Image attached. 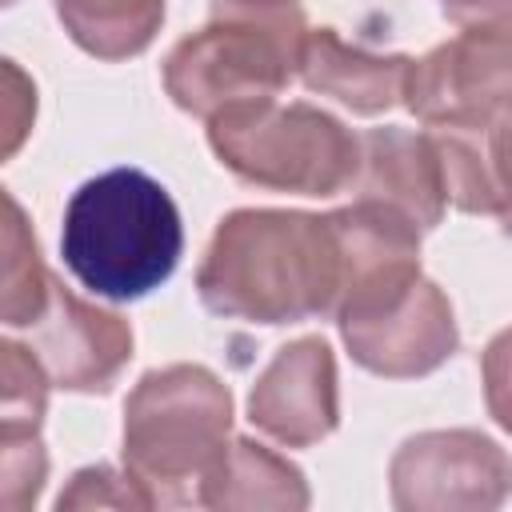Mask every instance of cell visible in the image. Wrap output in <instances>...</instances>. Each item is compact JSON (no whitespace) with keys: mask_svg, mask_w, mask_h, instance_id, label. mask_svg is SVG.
Instances as JSON below:
<instances>
[{"mask_svg":"<svg viewBox=\"0 0 512 512\" xmlns=\"http://www.w3.org/2000/svg\"><path fill=\"white\" fill-rule=\"evenodd\" d=\"M344 260L328 212L236 208L200 260L196 296L208 312L248 324H296L336 316Z\"/></svg>","mask_w":512,"mask_h":512,"instance_id":"6da1fadb","label":"cell"},{"mask_svg":"<svg viewBox=\"0 0 512 512\" xmlns=\"http://www.w3.org/2000/svg\"><path fill=\"white\" fill-rule=\"evenodd\" d=\"M180 252L176 200L140 168H108L64 204L60 256L92 296L140 300L176 272Z\"/></svg>","mask_w":512,"mask_h":512,"instance_id":"7a4b0ae2","label":"cell"},{"mask_svg":"<svg viewBox=\"0 0 512 512\" xmlns=\"http://www.w3.org/2000/svg\"><path fill=\"white\" fill-rule=\"evenodd\" d=\"M232 392L204 364H168L140 376L124 404V468L156 504H200L228 456Z\"/></svg>","mask_w":512,"mask_h":512,"instance_id":"3957f363","label":"cell"},{"mask_svg":"<svg viewBox=\"0 0 512 512\" xmlns=\"http://www.w3.org/2000/svg\"><path fill=\"white\" fill-rule=\"evenodd\" d=\"M308 32L296 0L264 8L212 0V20L164 56V88L176 108L200 120L236 104L276 100L300 76Z\"/></svg>","mask_w":512,"mask_h":512,"instance_id":"277c9868","label":"cell"},{"mask_svg":"<svg viewBox=\"0 0 512 512\" xmlns=\"http://www.w3.org/2000/svg\"><path fill=\"white\" fill-rule=\"evenodd\" d=\"M216 160L244 184L296 196H336L356 184L360 136L312 104L252 100L208 120Z\"/></svg>","mask_w":512,"mask_h":512,"instance_id":"5b68a950","label":"cell"},{"mask_svg":"<svg viewBox=\"0 0 512 512\" xmlns=\"http://www.w3.org/2000/svg\"><path fill=\"white\" fill-rule=\"evenodd\" d=\"M352 360L384 380L436 372L460 344L448 296L420 276V264L380 272L356 284L336 308Z\"/></svg>","mask_w":512,"mask_h":512,"instance_id":"8992f818","label":"cell"},{"mask_svg":"<svg viewBox=\"0 0 512 512\" xmlns=\"http://www.w3.org/2000/svg\"><path fill=\"white\" fill-rule=\"evenodd\" d=\"M404 104L428 128L488 132L512 108V20L464 24L412 60Z\"/></svg>","mask_w":512,"mask_h":512,"instance_id":"52a82bcc","label":"cell"},{"mask_svg":"<svg viewBox=\"0 0 512 512\" xmlns=\"http://www.w3.org/2000/svg\"><path fill=\"white\" fill-rule=\"evenodd\" d=\"M388 488L400 512L500 508L512 492V456L476 428L416 432L396 448Z\"/></svg>","mask_w":512,"mask_h":512,"instance_id":"ba28073f","label":"cell"},{"mask_svg":"<svg viewBox=\"0 0 512 512\" xmlns=\"http://www.w3.org/2000/svg\"><path fill=\"white\" fill-rule=\"evenodd\" d=\"M28 348L40 356L56 388L108 392L132 360V324L52 280L44 312L28 324Z\"/></svg>","mask_w":512,"mask_h":512,"instance_id":"9c48e42d","label":"cell"},{"mask_svg":"<svg viewBox=\"0 0 512 512\" xmlns=\"http://www.w3.org/2000/svg\"><path fill=\"white\" fill-rule=\"evenodd\" d=\"M248 420L284 448H308L336 432L340 388L328 340L300 336L264 364L248 392Z\"/></svg>","mask_w":512,"mask_h":512,"instance_id":"30bf717a","label":"cell"},{"mask_svg":"<svg viewBox=\"0 0 512 512\" xmlns=\"http://www.w3.org/2000/svg\"><path fill=\"white\" fill-rule=\"evenodd\" d=\"M356 196L380 200L396 212H404L420 232L436 228L448 208L440 160L428 132L408 128H372L360 136V172L352 184Z\"/></svg>","mask_w":512,"mask_h":512,"instance_id":"8fae6325","label":"cell"},{"mask_svg":"<svg viewBox=\"0 0 512 512\" xmlns=\"http://www.w3.org/2000/svg\"><path fill=\"white\" fill-rule=\"evenodd\" d=\"M408 72H412V56L348 44L336 28H312L300 56L304 88L340 100L356 116H376L404 104Z\"/></svg>","mask_w":512,"mask_h":512,"instance_id":"7c38bea8","label":"cell"},{"mask_svg":"<svg viewBox=\"0 0 512 512\" xmlns=\"http://www.w3.org/2000/svg\"><path fill=\"white\" fill-rule=\"evenodd\" d=\"M304 472L260 440H232L224 464L200 492L204 508H308Z\"/></svg>","mask_w":512,"mask_h":512,"instance_id":"4fadbf2b","label":"cell"},{"mask_svg":"<svg viewBox=\"0 0 512 512\" xmlns=\"http://www.w3.org/2000/svg\"><path fill=\"white\" fill-rule=\"evenodd\" d=\"M64 32L96 60L140 56L164 20V0H56Z\"/></svg>","mask_w":512,"mask_h":512,"instance_id":"5bb4252c","label":"cell"},{"mask_svg":"<svg viewBox=\"0 0 512 512\" xmlns=\"http://www.w3.org/2000/svg\"><path fill=\"white\" fill-rule=\"evenodd\" d=\"M0 252H4V268H0V320L8 328H28L48 296H52V272L40 256L36 232L24 220V208L16 204L12 192H4V228H0Z\"/></svg>","mask_w":512,"mask_h":512,"instance_id":"9a60e30c","label":"cell"},{"mask_svg":"<svg viewBox=\"0 0 512 512\" xmlns=\"http://www.w3.org/2000/svg\"><path fill=\"white\" fill-rule=\"evenodd\" d=\"M448 204L468 216H496V184L488 164L484 132L472 128H428Z\"/></svg>","mask_w":512,"mask_h":512,"instance_id":"2e32d148","label":"cell"},{"mask_svg":"<svg viewBox=\"0 0 512 512\" xmlns=\"http://www.w3.org/2000/svg\"><path fill=\"white\" fill-rule=\"evenodd\" d=\"M48 368L28 344H0V432H32L48 408Z\"/></svg>","mask_w":512,"mask_h":512,"instance_id":"e0dca14e","label":"cell"},{"mask_svg":"<svg viewBox=\"0 0 512 512\" xmlns=\"http://www.w3.org/2000/svg\"><path fill=\"white\" fill-rule=\"evenodd\" d=\"M48 452L40 428L32 432H0V508L28 512L44 488Z\"/></svg>","mask_w":512,"mask_h":512,"instance_id":"ac0fdd59","label":"cell"},{"mask_svg":"<svg viewBox=\"0 0 512 512\" xmlns=\"http://www.w3.org/2000/svg\"><path fill=\"white\" fill-rule=\"evenodd\" d=\"M56 508H152V500L128 468L116 472L112 464H92L68 480V488L56 496Z\"/></svg>","mask_w":512,"mask_h":512,"instance_id":"d6986e66","label":"cell"},{"mask_svg":"<svg viewBox=\"0 0 512 512\" xmlns=\"http://www.w3.org/2000/svg\"><path fill=\"white\" fill-rule=\"evenodd\" d=\"M480 372H484V400H488V412H492L496 424L508 432V428H512V328H504L500 336H492V344L484 348Z\"/></svg>","mask_w":512,"mask_h":512,"instance_id":"ffe728a7","label":"cell"},{"mask_svg":"<svg viewBox=\"0 0 512 512\" xmlns=\"http://www.w3.org/2000/svg\"><path fill=\"white\" fill-rule=\"evenodd\" d=\"M36 120V88L32 80L16 68V60H4V108H0V124H4V156H12L20 148V140L28 136Z\"/></svg>","mask_w":512,"mask_h":512,"instance_id":"44dd1931","label":"cell"},{"mask_svg":"<svg viewBox=\"0 0 512 512\" xmlns=\"http://www.w3.org/2000/svg\"><path fill=\"white\" fill-rule=\"evenodd\" d=\"M484 144H488V164L496 184V220L512 236V108L484 132Z\"/></svg>","mask_w":512,"mask_h":512,"instance_id":"7402d4cb","label":"cell"},{"mask_svg":"<svg viewBox=\"0 0 512 512\" xmlns=\"http://www.w3.org/2000/svg\"><path fill=\"white\" fill-rule=\"evenodd\" d=\"M440 12L452 24H492V20H512V0H440Z\"/></svg>","mask_w":512,"mask_h":512,"instance_id":"603a6c76","label":"cell"},{"mask_svg":"<svg viewBox=\"0 0 512 512\" xmlns=\"http://www.w3.org/2000/svg\"><path fill=\"white\" fill-rule=\"evenodd\" d=\"M220 4H256V8H264V4H292V0H220Z\"/></svg>","mask_w":512,"mask_h":512,"instance_id":"cb8c5ba5","label":"cell"},{"mask_svg":"<svg viewBox=\"0 0 512 512\" xmlns=\"http://www.w3.org/2000/svg\"><path fill=\"white\" fill-rule=\"evenodd\" d=\"M508 436H512V428H508Z\"/></svg>","mask_w":512,"mask_h":512,"instance_id":"d4e9b609","label":"cell"}]
</instances>
